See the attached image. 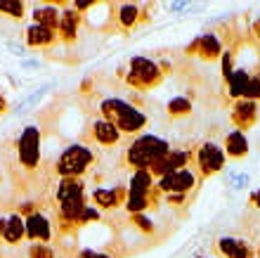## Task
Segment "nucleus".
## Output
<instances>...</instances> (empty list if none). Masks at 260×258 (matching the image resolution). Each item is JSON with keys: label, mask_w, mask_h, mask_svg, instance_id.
<instances>
[{"label": "nucleus", "mask_w": 260, "mask_h": 258, "mask_svg": "<svg viewBox=\"0 0 260 258\" xmlns=\"http://www.w3.org/2000/svg\"><path fill=\"white\" fill-rule=\"evenodd\" d=\"M171 150L173 147L168 145V140H164V137H158V135H149V133H142V135H137L125 147L123 163L133 170H149L151 166L164 161L166 156L171 154Z\"/></svg>", "instance_id": "f257e3e1"}, {"label": "nucleus", "mask_w": 260, "mask_h": 258, "mask_svg": "<svg viewBox=\"0 0 260 258\" xmlns=\"http://www.w3.org/2000/svg\"><path fill=\"white\" fill-rule=\"evenodd\" d=\"M100 116L107 119L109 123H114L121 135H142L144 126H147V114L142 109H137L135 104L118 100V97H107L100 104Z\"/></svg>", "instance_id": "f03ea898"}, {"label": "nucleus", "mask_w": 260, "mask_h": 258, "mask_svg": "<svg viewBox=\"0 0 260 258\" xmlns=\"http://www.w3.org/2000/svg\"><path fill=\"white\" fill-rule=\"evenodd\" d=\"M199 183H201L199 173L187 166V168L173 170L168 176L158 178L156 190H158V194L166 199V204L180 206V204H187V197L199 190Z\"/></svg>", "instance_id": "7ed1b4c3"}, {"label": "nucleus", "mask_w": 260, "mask_h": 258, "mask_svg": "<svg viewBox=\"0 0 260 258\" xmlns=\"http://www.w3.org/2000/svg\"><path fill=\"white\" fill-rule=\"evenodd\" d=\"M168 74H171L168 64H158L156 60H149V57H133L130 69L125 71V83L135 90H151L158 88Z\"/></svg>", "instance_id": "20e7f679"}, {"label": "nucleus", "mask_w": 260, "mask_h": 258, "mask_svg": "<svg viewBox=\"0 0 260 258\" xmlns=\"http://www.w3.org/2000/svg\"><path fill=\"white\" fill-rule=\"evenodd\" d=\"M95 161L97 156L88 145H81V142L69 145L67 150L59 154V159H57L55 173L59 178H81Z\"/></svg>", "instance_id": "39448f33"}, {"label": "nucleus", "mask_w": 260, "mask_h": 258, "mask_svg": "<svg viewBox=\"0 0 260 258\" xmlns=\"http://www.w3.org/2000/svg\"><path fill=\"white\" fill-rule=\"evenodd\" d=\"M225 163H227L225 150H222L218 142L206 140V142H201L197 150H194V166H197V173L201 180L220 173V170L225 168Z\"/></svg>", "instance_id": "423d86ee"}, {"label": "nucleus", "mask_w": 260, "mask_h": 258, "mask_svg": "<svg viewBox=\"0 0 260 258\" xmlns=\"http://www.w3.org/2000/svg\"><path fill=\"white\" fill-rule=\"evenodd\" d=\"M17 159L24 170H36L41 166V128L26 126L17 140Z\"/></svg>", "instance_id": "0eeeda50"}, {"label": "nucleus", "mask_w": 260, "mask_h": 258, "mask_svg": "<svg viewBox=\"0 0 260 258\" xmlns=\"http://www.w3.org/2000/svg\"><path fill=\"white\" fill-rule=\"evenodd\" d=\"M260 119V102L253 100H237L230 104V121H232L234 130L246 133L258 123Z\"/></svg>", "instance_id": "6e6552de"}, {"label": "nucleus", "mask_w": 260, "mask_h": 258, "mask_svg": "<svg viewBox=\"0 0 260 258\" xmlns=\"http://www.w3.org/2000/svg\"><path fill=\"white\" fill-rule=\"evenodd\" d=\"M187 54H199L204 62H215V60H222V41H220L218 34H213V31H206L197 38V41L185 50Z\"/></svg>", "instance_id": "1a4fd4ad"}, {"label": "nucleus", "mask_w": 260, "mask_h": 258, "mask_svg": "<svg viewBox=\"0 0 260 258\" xmlns=\"http://www.w3.org/2000/svg\"><path fill=\"white\" fill-rule=\"evenodd\" d=\"M24 223H26V237L34 244H48L50 239H52V220L45 213H41V211L28 213L24 218Z\"/></svg>", "instance_id": "9d476101"}, {"label": "nucleus", "mask_w": 260, "mask_h": 258, "mask_svg": "<svg viewBox=\"0 0 260 258\" xmlns=\"http://www.w3.org/2000/svg\"><path fill=\"white\" fill-rule=\"evenodd\" d=\"M213 249L220 258H255V249L239 237H218Z\"/></svg>", "instance_id": "9b49d317"}, {"label": "nucleus", "mask_w": 260, "mask_h": 258, "mask_svg": "<svg viewBox=\"0 0 260 258\" xmlns=\"http://www.w3.org/2000/svg\"><path fill=\"white\" fill-rule=\"evenodd\" d=\"M90 135H92V140H95L100 147H116V145L123 140L121 130H118L114 123L107 121V119H102V116H97L95 121H92Z\"/></svg>", "instance_id": "f8f14e48"}, {"label": "nucleus", "mask_w": 260, "mask_h": 258, "mask_svg": "<svg viewBox=\"0 0 260 258\" xmlns=\"http://www.w3.org/2000/svg\"><path fill=\"white\" fill-rule=\"evenodd\" d=\"M149 17L144 12V7L137 5V3H118L116 5V21L121 31H130V28H135L137 24H142Z\"/></svg>", "instance_id": "ddd939ff"}, {"label": "nucleus", "mask_w": 260, "mask_h": 258, "mask_svg": "<svg viewBox=\"0 0 260 258\" xmlns=\"http://www.w3.org/2000/svg\"><path fill=\"white\" fill-rule=\"evenodd\" d=\"M222 150H225L227 161H241V159H246L248 152H251L246 133H241V130H230L225 137Z\"/></svg>", "instance_id": "4468645a"}, {"label": "nucleus", "mask_w": 260, "mask_h": 258, "mask_svg": "<svg viewBox=\"0 0 260 258\" xmlns=\"http://www.w3.org/2000/svg\"><path fill=\"white\" fill-rule=\"evenodd\" d=\"M128 199V190L125 187H97L92 192V202H95V209H116V206L125 204Z\"/></svg>", "instance_id": "2eb2a0df"}, {"label": "nucleus", "mask_w": 260, "mask_h": 258, "mask_svg": "<svg viewBox=\"0 0 260 258\" xmlns=\"http://www.w3.org/2000/svg\"><path fill=\"white\" fill-rule=\"evenodd\" d=\"M81 17L83 14H78L74 10V7L69 5L67 10L62 12V19H59V28H57V38L62 43H74L76 36H78V26H81Z\"/></svg>", "instance_id": "dca6fc26"}, {"label": "nucleus", "mask_w": 260, "mask_h": 258, "mask_svg": "<svg viewBox=\"0 0 260 258\" xmlns=\"http://www.w3.org/2000/svg\"><path fill=\"white\" fill-rule=\"evenodd\" d=\"M85 197V187H83L81 178H59V183L55 187V202H71V199H83Z\"/></svg>", "instance_id": "f3484780"}, {"label": "nucleus", "mask_w": 260, "mask_h": 258, "mask_svg": "<svg viewBox=\"0 0 260 258\" xmlns=\"http://www.w3.org/2000/svg\"><path fill=\"white\" fill-rule=\"evenodd\" d=\"M57 3H41L38 7H34V24L43 28H50V31H57L59 28V19H62V12L57 10Z\"/></svg>", "instance_id": "a211bd4d"}, {"label": "nucleus", "mask_w": 260, "mask_h": 258, "mask_svg": "<svg viewBox=\"0 0 260 258\" xmlns=\"http://www.w3.org/2000/svg\"><path fill=\"white\" fill-rule=\"evenodd\" d=\"M24 38H26L28 48H50L55 45L59 38H57V31H50V28H43L38 24H31V26L24 31Z\"/></svg>", "instance_id": "6ab92c4d"}, {"label": "nucleus", "mask_w": 260, "mask_h": 258, "mask_svg": "<svg viewBox=\"0 0 260 258\" xmlns=\"http://www.w3.org/2000/svg\"><path fill=\"white\" fill-rule=\"evenodd\" d=\"M24 237H26V223H24V216L12 213V216L7 218L5 235H3V239H5L7 244H19Z\"/></svg>", "instance_id": "aec40b11"}, {"label": "nucleus", "mask_w": 260, "mask_h": 258, "mask_svg": "<svg viewBox=\"0 0 260 258\" xmlns=\"http://www.w3.org/2000/svg\"><path fill=\"white\" fill-rule=\"evenodd\" d=\"M166 109H168L171 119H182V116L192 114V100H187V97H173Z\"/></svg>", "instance_id": "412c9836"}, {"label": "nucleus", "mask_w": 260, "mask_h": 258, "mask_svg": "<svg viewBox=\"0 0 260 258\" xmlns=\"http://www.w3.org/2000/svg\"><path fill=\"white\" fill-rule=\"evenodd\" d=\"M26 12V5L19 0H0V14H5L10 19H21Z\"/></svg>", "instance_id": "4be33fe9"}, {"label": "nucleus", "mask_w": 260, "mask_h": 258, "mask_svg": "<svg viewBox=\"0 0 260 258\" xmlns=\"http://www.w3.org/2000/svg\"><path fill=\"white\" fill-rule=\"evenodd\" d=\"M28 258H57V253L50 244H31Z\"/></svg>", "instance_id": "5701e85b"}, {"label": "nucleus", "mask_w": 260, "mask_h": 258, "mask_svg": "<svg viewBox=\"0 0 260 258\" xmlns=\"http://www.w3.org/2000/svg\"><path fill=\"white\" fill-rule=\"evenodd\" d=\"M133 223H135L142 232H151V230H154V225H151V220H149L147 216H144V213H137V216H133Z\"/></svg>", "instance_id": "b1692460"}, {"label": "nucleus", "mask_w": 260, "mask_h": 258, "mask_svg": "<svg viewBox=\"0 0 260 258\" xmlns=\"http://www.w3.org/2000/svg\"><path fill=\"white\" fill-rule=\"evenodd\" d=\"M248 180H251V178H248V173H239V176H237V178L232 180L234 190H244V187L248 185Z\"/></svg>", "instance_id": "393cba45"}, {"label": "nucleus", "mask_w": 260, "mask_h": 258, "mask_svg": "<svg viewBox=\"0 0 260 258\" xmlns=\"http://www.w3.org/2000/svg\"><path fill=\"white\" fill-rule=\"evenodd\" d=\"M248 204L253 206V209H260V190L251 192V199H248Z\"/></svg>", "instance_id": "a878e982"}, {"label": "nucleus", "mask_w": 260, "mask_h": 258, "mask_svg": "<svg viewBox=\"0 0 260 258\" xmlns=\"http://www.w3.org/2000/svg\"><path fill=\"white\" fill-rule=\"evenodd\" d=\"M253 38L260 43V19H255V21H253Z\"/></svg>", "instance_id": "bb28decb"}, {"label": "nucleus", "mask_w": 260, "mask_h": 258, "mask_svg": "<svg viewBox=\"0 0 260 258\" xmlns=\"http://www.w3.org/2000/svg\"><path fill=\"white\" fill-rule=\"evenodd\" d=\"M5 225H7V218H0V239L5 235Z\"/></svg>", "instance_id": "cd10ccee"}, {"label": "nucleus", "mask_w": 260, "mask_h": 258, "mask_svg": "<svg viewBox=\"0 0 260 258\" xmlns=\"http://www.w3.org/2000/svg\"><path fill=\"white\" fill-rule=\"evenodd\" d=\"M5 109H7V102H5V97L0 95V114H5Z\"/></svg>", "instance_id": "c85d7f7f"}, {"label": "nucleus", "mask_w": 260, "mask_h": 258, "mask_svg": "<svg viewBox=\"0 0 260 258\" xmlns=\"http://www.w3.org/2000/svg\"><path fill=\"white\" fill-rule=\"evenodd\" d=\"M95 258H114L111 253H95Z\"/></svg>", "instance_id": "c756f323"}, {"label": "nucleus", "mask_w": 260, "mask_h": 258, "mask_svg": "<svg viewBox=\"0 0 260 258\" xmlns=\"http://www.w3.org/2000/svg\"><path fill=\"white\" fill-rule=\"evenodd\" d=\"M255 258H260V244H258V249H255Z\"/></svg>", "instance_id": "7c9ffc66"}, {"label": "nucleus", "mask_w": 260, "mask_h": 258, "mask_svg": "<svg viewBox=\"0 0 260 258\" xmlns=\"http://www.w3.org/2000/svg\"><path fill=\"white\" fill-rule=\"evenodd\" d=\"M199 258H201V256H199Z\"/></svg>", "instance_id": "2f4dec72"}]
</instances>
